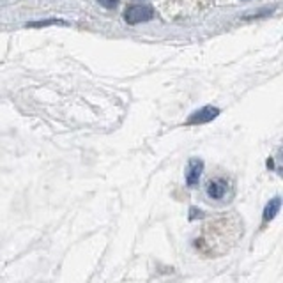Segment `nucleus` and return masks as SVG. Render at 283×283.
Listing matches in <instances>:
<instances>
[{
    "label": "nucleus",
    "instance_id": "f257e3e1",
    "mask_svg": "<svg viewBox=\"0 0 283 283\" xmlns=\"http://www.w3.org/2000/svg\"><path fill=\"white\" fill-rule=\"evenodd\" d=\"M244 236L243 221L237 216H221L197 230L191 239L193 249L203 258H218L225 257L239 244Z\"/></svg>",
    "mask_w": 283,
    "mask_h": 283
},
{
    "label": "nucleus",
    "instance_id": "f03ea898",
    "mask_svg": "<svg viewBox=\"0 0 283 283\" xmlns=\"http://www.w3.org/2000/svg\"><path fill=\"white\" fill-rule=\"evenodd\" d=\"M202 197L212 207H225L236 197V182L227 173L209 175L202 186Z\"/></svg>",
    "mask_w": 283,
    "mask_h": 283
},
{
    "label": "nucleus",
    "instance_id": "7ed1b4c3",
    "mask_svg": "<svg viewBox=\"0 0 283 283\" xmlns=\"http://www.w3.org/2000/svg\"><path fill=\"white\" fill-rule=\"evenodd\" d=\"M127 23L136 25V23H142V21H149L154 18V9L149 7V5H133V7H127V11L124 13Z\"/></svg>",
    "mask_w": 283,
    "mask_h": 283
},
{
    "label": "nucleus",
    "instance_id": "20e7f679",
    "mask_svg": "<svg viewBox=\"0 0 283 283\" xmlns=\"http://www.w3.org/2000/svg\"><path fill=\"white\" fill-rule=\"evenodd\" d=\"M202 170H203V163L197 158L190 160L188 163V168H186V184L190 188L197 186L200 181V175H202Z\"/></svg>",
    "mask_w": 283,
    "mask_h": 283
},
{
    "label": "nucleus",
    "instance_id": "39448f33",
    "mask_svg": "<svg viewBox=\"0 0 283 283\" xmlns=\"http://www.w3.org/2000/svg\"><path fill=\"white\" fill-rule=\"evenodd\" d=\"M220 114V110L216 106H203L200 108L199 112H195L190 119H188V124H203V122H209L216 115Z\"/></svg>",
    "mask_w": 283,
    "mask_h": 283
},
{
    "label": "nucleus",
    "instance_id": "423d86ee",
    "mask_svg": "<svg viewBox=\"0 0 283 283\" xmlns=\"http://www.w3.org/2000/svg\"><path fill=\"white\" fill-rule=\"evenodd\" d=\"M278 209H280V199H275L273 202H269L267 203V207H266V214H264V220H271L273 216L278 212Z\"/></svg>",
    "mask_w": 283,
    "mask_h": 283
},
{
    "label": "nucleus",
    "instance_id": "0eeeda50",
    "mask_svg": "<svg viewBox=\"0 0 283 283\" xmlns=\"http://www.w3.org/2000/svg\"><path fill=\"white\" fill-rule=\"evenodd\" d=\"M97 2H99V4H103V5H105L106 9H114L115 5L119 4V0H97Z\"/></svg>",
    "mask_w": 283,
    "mask_h": 283
}]
</instances>
